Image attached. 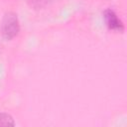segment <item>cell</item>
<instances>
[{
    "label": "cell",
    "mask_w": 127,
    "mask_h": 127,
    "mask_svg": "<svg viewBox=\"0 0 127 127\" xmlns=\"http://www.w3.org/2000/svg\"><path fill=\"white\" fill-rule=\"evenodd\" d=\"M20 31V23L17 14L14 12H6L2 18L0 25V32L2 37L9 41L15 38Z\"/></svg>",
    "instance_id": "6da1fadb"
},
{
    "label": "cell",
    "mask_w": 127,
    "mask_h": 127,
    "mask_svg": "<svg viewBox=\"0 0 127 127\" xmlns=\"http://www.w3.org/2000/svg\"><path fill=\"white\" fill-rule=\"evenodd\" d=\"M103 18L109 30L114 32H119V33H122L124 31L125 27L123 22L120 20V18H118L117 14L112 9H106L103 13Z\"/></svg>",
    "instance_id": "7a4b0ae2"
},
{
    "label": "cell",
    "mask_w": 127,
    "mask_h": 127,
    "mask_svg": "<svg viewBox=\"0 0 127 127\" xmlns=\"http://www.w3.org/2000/svg\"><path fill=\"white\" fill-rule=\"evenodd\" d=\"M15 122L13 117L7 113H0V126H14Z\"/></svg>",
    "instance_id": "3957f363"
}]
</instances>
